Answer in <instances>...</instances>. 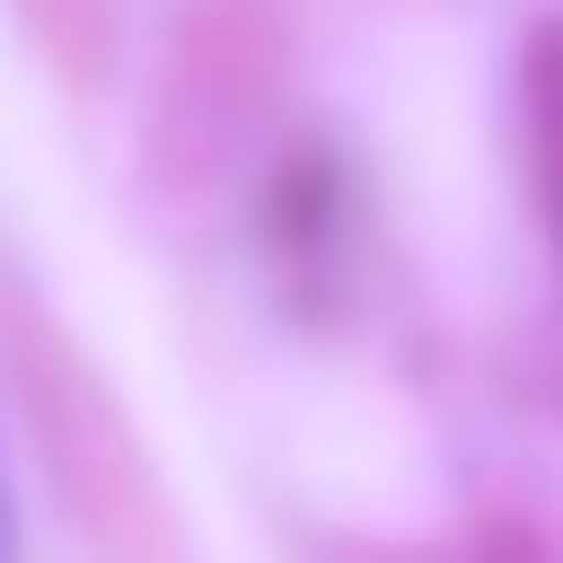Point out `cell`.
Listing matches in <instances>:
<instances>
[{
  "label": "cell",
  "instance_id": "obj_2",
  "mask_svg": "<svg viewBox=\"0 0 563 563\" xmlns=\"http://www.w3.org/2000/svg\"><path fill=\"white\" fill-rule=\"evenodd\" d=\"M0 563H21V511H11V470H0Z\"/></svg>",
  "mask_w": 563,
  "mask_h": 563
},
{
  "label": "cell",
  "instance_id": "obj_1",
  "mask_svg": "<svg viewBox=\"0 0 563 563\" xmlns=\"http://www.w3.org/2000/svg\"><path fill=\"white\" fill-rule=\"evenodd\" d=\"M522 146H532V199H543V230L563 251V21L522 42Z\"/></svg>",
  "mask_w": 563,
  "mask_h": 563
}]
</instances>
